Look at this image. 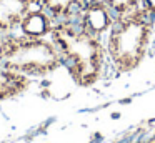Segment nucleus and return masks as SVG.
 I'll list each match as a JSON object with an SVG mask.
<instances>
[{
	"mask_svg": "<svg viewBox=\"0 0 155 143\" xmlns=\"http://www.w3.org/2000/svg\"><path fill=\"white\" fill-rule=\"evenodd\" d=\"M0 67L24 76H45L62 67V55L52 38L0 32Z\"/></svg>",
	"mask_w": 155,
	"mask_h": 143,
	"instance_id": "obj_3",
	"label": "nucleus"
},
{
	"mask_svg": "<svg viewBox=\"0 0 155 143\" xmlns=\"http://www.w3.org/2000/svg\"><path fill=\"white\" fill-rule=\"evenodd\" d=\"M32 7L28 0H0V32L14 33Z\"/></svg>",
	"mask_w": 155,
	"mask_h": 143,
	"instance_id": "obj_6",
	"label": "nucleus"
},
{
	"mask_svg": "<svg viewBox=\"0 0 155 143\" xmlns=\"http://www.w3.org/2000/svg\"><path fill=\"white\" fill-rule=\"evenodd\" d=\"M115 22V15L104 0H88L82 12V25L92 35H107Z\"/></svg>",
	"mask_w": 155,
	"mask_h": 143,
	"instance_id": "obj_4",
	"label": "nucleus"
},
{
	"mask_svg": "<svg viewBox=\"0 0 155 143\" xmlns=\"http://www.w3.org/2000/svg\"><path fill=\"white\" fill-rule=\"evenodd\" d=\"M104 2L114 12L115 18L134 13L138 8H142V0H104Z\"/></svg>",
	"mask_w": 155,
	"mask_h": 143,
	"instance_id": "obj_9",
	"label": "nucleus"
},
{
	"mask_svg": "<svg viewBox=\"0 0 155 143\" xmlns=\"http://www.w3.org/2000/svg\"><path fill=\"white\" fill-rule=\"evenodd\" d=\"M50 38L62 55V65L78 85L88 86L102 78L108 60L105 43L84 28L82 18L57 22Z\"/></svg>",
	"mask_w": 155,
	"mask_h": 143,
	"instance_id": "obj_1",
	"label": "nucleus"
},
{
	"mask_svg": "<svg viewBox=\"0 0 155 143\" xmlns=\"http://www.w3.org/2000/svg\"><path fill=\"white\" fill-rule=\"evenodd\" d=\"M153 30L155 17L143 7L115 18L105 40L110 65L120 73L135 70L147 57L153 40Z\"/></svg>",
	"mask_w": 155,
	"mask_h": 143,
	"instance_id": "obj_2",
	"label": "nucleus"
},
{
	"mask_svg": "<svg viewBox=\"0 0 155 143\" xmlns=\"http://www.w3.org/2000/svg\"><path fill=\"white\" fill-rule=\"evenodd\" d=\"M28 85H30L28 76L18 75L12 70L0 67V102L17 96L18 93L27 90Z\"/></svg>",
	"mask_w": 155,
	"mask_h": 143,
	"instance_id": "obj_8",
	"label": "nucleus"
},
{
	"mask_svg": "<svg viewBox=\"0 0 155 143\" xmlns=\"http://www.w3.org/2000/svg\"><path fill=\"white\" fill-rule=\"evenodd\" d=\"M54 18L42 7H32L30 12L22 18L18 30L20 35L28 38H47L54 30Z\"/></svg>",
	"mask_w": 155,
	"mask_h": 143,
	"instance_id": "obj_5",
	"label": "nucleus"
},
{
	"mask_svg": "<svg viewBox=\"0 0 155 143\" xmlns=\"http://www.w3.org/2000/svg\"><path fill=\"white\" fill-rule=\"evenodd\" d=\"M142 7L155 17V0H142Z\"/></svg>",
	"mask_w": 155,
	"mask_h": 143,
	"instance_id": "obj_10",
	"label": "nucleus"
},
{
	"mask_svg": "<svg viewBox=\"0 0 155 143\" xmlns=\"http://www.w3.org/2000/svg\"><path fill=\"white\" fill-rule=\"evenodd\" d=\"M87 2L88 0H42L38 7H42L57 23L82 18Z\"/></svg>",
	"mask_w": 155,
	"mask_h": 143,
	"instance_id": "obj_7",
	"label": "nucleus"
},
{
	"mask_svg": "<svg viewBox=\"0 0 155 143\" xmlns=\"http://www.w3.org/2000/svg\"><path fill=\"white\" fill-rule=\"evenodd\" d=\"M28 2H30L34 7H37V5H40V2H42V0H28Z\"/></svg>",
	"mask_w": 155,
	"mask_h": 143,
	"instance_id": "obj_11",
	"label": "nucleus"
}]
</instances>
